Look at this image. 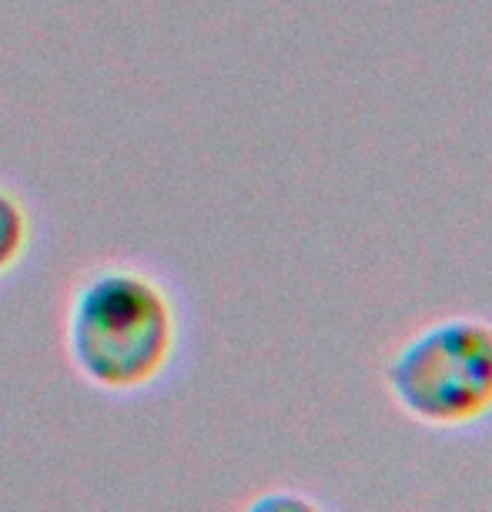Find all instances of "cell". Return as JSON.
<instances>
[{
	"instance_id": "cell-2",
	"label": "cell",
	"mask_w": 492,
	"mask_h": 512,
	"mask_svg": "<svg viewBox=\"0 0 492 512\" xmlns=\"http://www.w3.org/2000/svg\"><path fill=\"white\" fill-rule=\"evenodd\" d=\"M405 419L429 432H469L492 419V318L446 315L409 332L382 365Z\"/></svg>"
},
{
	"instance_id": "cell-4",
	"label": "cell",
	"mask_w": 492,
	"mask_h": 512,
	"mask_svg": "<svg viewBox=\"0 0 492 512\" xmlns=\"http://www.w3.org/2000/svg\"><path fill=\"white\" fill-rule=\"evenodd\" d=\"M238 512H328V506L305 489L275 486V489L255 492V496L248 499Z\"/></svg>"
},
{
	"instance_id": "cell-1",
	"label": "cell",
	"mask_w": 492,
	"mask_h": 512,
	"mask_svg": "<svg viewBox=\"0 0 492 512\" xmlns=\"http://www.w3.org/2000/svg\"><path fill=\"white\" fill-rule=\"evenodd\" d=\"M185 318L161 275L108 262L77 278L64 308V352L77 379L108 395L158 385L178 362Z\"/></svg>"
},
{
	"instance_id": "cell-3",
	"label": "cell",
	"mask_w": 492,
	"mask_h": 512,
	"mask_svg": "<svg viewBox=\"0 0 492 512\" xmlns=\"http://www.w3.org/2000/svg\"><path fill=\"white\" fill-rule=\"evenodd\" d=\"M34 245V215L21 191L0 181V282L14 275L31 255Z\"/></svg>"
}]
</instances>
